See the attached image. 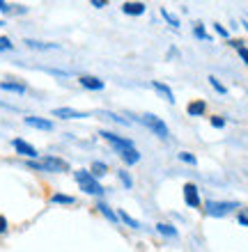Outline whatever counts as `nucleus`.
I'll return each mask as SVG.
<instances>
[{"instance_id":"nucleus-1","label":"nucleus","mask_w":248,"mask_h":252,"mask_svg":"<svg viewBox=\"0 0 248 252\" xmlns=\"http://www.w3.org/2000/svg\"><path fill=\"white\" fill-rule=\"evenodd\" d=\"M30 167L33 170H44V172H67L69 163L62 158H55V156H46L41 160H30Z\"/></svg>"},{"instance_id":"nucleus-2","label":"nucleus","mask_w":248,"mask_h":252,"mask_svg":"<svg viewBox=\"0 0 248 252\" xmlns=\"http://www.w3.org/2000/svg\"><path fill=\"white\" fill-rule=\"evenodd\" d=\"M74 177H76V181H78V186H81L87 195H101V192H104L101 184L92 177V172H87V170H78Z\"/></svg>"},{"instance_id":"nucleus-3","label":"nucleus","mask_w":248,"mask_h":252,"mask_svg":"<svg viewBox=\"0 0 248 252\" xmlns=\"http://www.w3.org/2000/svg\"><path fill=\"white\" fill-rule=\"evenodd\" d=\"M141 122H142L145 126H147V128H149L152 133H156V135H159L161 140H168V138H170V131H168L166 122L159 120V117H154V115H149V113H147V115H142Z\"/></svg>"},{"instance_id":"nucleus-4","label":"nucleus","mask_w":248,"mask_h":252,"mask_svg":"<svg viewBox=\"0 0 248 252\" xmlns=\"http://www.w3.org/2000/svg\"><path fill=\"white\" fill-rule=\"evenodd\" d=\"M237 202H207L205 204V211H207V216H214V218H221V216H228L230 211H235L237 209Z\"/></svg>"},{"instance_id":"nucleus-5","label":"nucleus","mask_w":248,"mask_h":252,"mask_svg":"<svg viewBox=\"0 0 248 252\" xmlns=\"http://www.w3.org/2000/svg\"><path fill=\"white\" fill-rule=\"evenodd\" d=\"M99 135L106 140V142H110L117 152H124V149H129V147H134V142H131V140L122 138V135H115V133H110V131H101Z\"/></svg>"},{"instance_id":"nucleus-6","label":"nucleus","mask_w":248,"mask_h":252,"mask_svg":"<svg viewBox=\"0 0 248 252\" xmlns=\"http://www.w3.org/2000/svg\"><path fill=\"white\" fill-rule=\"evenodd\" d=\"M12 147L16 149V154L26 156V158H37V156H39V154H37V149H35L30 142H26V140H21V138H14L12 140Z\"/></svg>"},{"instance_id":"nucleus-7","label":"nucleus","mask_w":248,"mask_h":252,"mask_svg":"<svg viewBox=\"0 0 248 252\" xmlns=\"http://www.w3.org/2000/svg\"><path fill=\"white\" fill-rule=\"evenodd\" d=\"M184 202H186L191 209H198V206H200V192H198L195 184H186V186H184Z\"/></svg>"},{"instance_id":"nucleus-8","label":"nucleus","mask_w":248,"mask_h":252,"mask_svg":"<svg viewBox=\"0 0 248 252\" xmlns=\"http://www.w3.org/2000/svg\"><path fill=\"white\" fill-rule=\"evenodd\" d=\"M53 117H60V120H83V117H87V113L74 110V108H55Z\"/></svg>"},{"instance_id":"nucleus-9","label":"nucleus","mask_w":248,"mask_h":252,"mask_svg":"<svg viewBox=\"0 0 248 252\" xmlns=\"http://www.w3.org/2000/svg\"><path fill=\"white\" fill-rule=\"evenodd\" d=\"M28 126H33V128H39V131H53V122L51 120H44V117H26Z\"/></svg>"},{"instance_id":"nucleus-10","label":"nucleus","mask_w":248,"mask_h":252,"mask_svg":"<svg viewBox=\"0 0 248 252\" xmlns=\"http://www.w3.org/2000/svg\"><path fill=\"white\" fill-rule=\"evenodd\" d=\"M78 83H81L85 90H92V92L104 90V80H99L97 76H81V78H78Z\"/></svg>"},{"instance_id":"nucleus-11","label":"nucleus","mask_w":248,"mask_h":252,"mask_svg":"<svg viewBox=\"0 0 248 252\" xmlns=\"http://www.w3.org/2000/svg\"><path fill=\"white\" fill-rule=\"evenodd\" d=\"M152 87H154L156 94H161L168 103H175V94H173V90H170L168 85H163V83H159V80H152Z\"/></svg>"},{"instance_id":"nucleus-12","label":"nucleus","mask_w":248,"mask_h":252,"mask_svg":"<svg viewBox=\"0 0 248 252\" xmlns=\"http://www.w3.org/2000/svg\"><path fill=\"white\" fill-rule=\"evenodd\" d=\"M122 160L127 163V165H136L138 160H141V154H138V149L136 147H129V149H124V152H120Z\"/></svg>"},{"instance_id":"nucleus-13","label":"nucleus","mask_w":248,"mask_h":252,"mask_svg":"<svg viewBox=\"0 0 248 252\" xmlns=\"http://www.w3.org/2000/svg\"><path fill=\"white\" fill-rule=\"evenodd\" d=\"M122 12L129 14V16H141V14H145V5L142 2H124Z\"/></svg>"},{"instance_id":"nucleus-14","label":"nucleus","mask_w":248,"mask_h":252,"mask_svg":"<svg viewBox=\"0 0 248 252\" xmlns=\"http://www.w3.org/2000/svg\"><path fill=\"white\" fill-rule=\"evenodd\" d=\"M205 110H207L205 101H191L186 106V113L191 115V117H200V115H205Z\"/></svg>"},{"instance_id":"nucleus-15","label":"nucleus","mask_w":248,"mask_h":252,"mask_svg":"<svg viewBox=\"0 0 248 252\" xmlns=\"http://www.w3.org/2000/svg\"><path fill=\"white\" fill-rule=\"evenodd\" d=\"M0 90H5V92H16V94H26L28 87L23 85V83H9V80H5V83H0Z\"/></svg>"},{"instance_id":"nucleus-16","label":"nucleus","mask_w":248,"mask_h":252,"mask_svg":"<svg viewBox=\"0 0 248 252\" xmlns=\"http://www.w3.org/2000/svg\"><path fill=\"white\" fill-rule=\"evenodd\" d=\"M26 46L37 48V51H53V48H58L55 44H44V41H35V39H26Z\"/></svg>"},{"instance_id":"nucleus-17","label":"nucleus","mask_w":248,"mask_h":252,"mask_svg":"<svg viewBox=\"0 0 248 252\" xmlns=\"http://www.w3.org/2000/svg\"><path fill=\"white\" fill-rule=\"evenodd\" d=\"M117 220H122V222H124V225H129L131 229H138V227H141V222L131 218L127 211H120V213H117Z\"/></svg>"},{"instance_id":"nucleus-18","label":"nucleus","mask_w":248,"mask_h":252,"mask_svg":"<svg viewBox=\"0 0 248 252\" xmlns=\"http://www.w3.org/2000/svg\"><path fill=\"white\" fill-rule=\"evenodd\" d=\"M51 202H53V204H74L76 199L69 197V195H60V192H55L53 197H51Z\"/></svg>"},{"instance_id":"nucleus-19","label":"nucleus","mask_w":248,"mask_h":252,"mask_svg":"<svg viewBox=\"0 0 248 252\" xmlns=\"http://www.w3.org/2000/svg\"><path fill=\"white\" fill-rule=\"evenodd\" d=\"M97 209H99V211H101V216H106V218L110 220V222H115V220H117V213H113V211H110V206H106V204H104V202H101V204L97 206Z\"/></svg>"},{"instance_id":"nucleus-20","label":"nucleus","mask_w":248,"mask_h":252,"mask_svg":"<svg viewBox=\"0 0 248 252\" xmlns=\"http://www.w3.org/2000/svg\"><path fill=\"white\" fill-rule=\"evenodd\" d=\"M106 163H99V160H97V163H92V177L94 179H97V177H104V174H106Z\"/></svg>"},{"instance_id":"nucleus-21","label":"nucleus","mask_w":248,"mask_h":252,"mask_svg":"<svg viewBox=\"0 0 248 252\" xmlns=\"http://www.w3.org/2000/svg\"><path fill=\"white\" fill-rule=\"evenodd\" d=\"M156 229H159V234H163V236H177V229H173V227L166 225V222H159Z\"/></svg>"},{"instance_id":"nucleus-22","label":"nucleus","mask_w":248,"mask_h":252,"mask_svg":"<svg viewBox=\"0 0 248 252\" xmlns=\"http://www.w3.org/2000/svg\"><path fill=\"white\" fill-rule=\"evenodd\" d=\"M235 48H237V53H239V58H242V60L246 62V66H248V48L244 46L242 41H235Z\"/></svg>"},{"instance_id":"nucleus-23","label":"nucleus","mask_w":248,"mask_h":252,"mask_svg":"<svg viewBox=\"0 0 248 252\" xmlns=\"http://www.w3.org/2000/svg\"><path fill=\"white\" fill-rule=\"evenodd\" d=\"M209 83H212V87H214L218 94H225V92H228V90H225V85H221V80L214 78V76H209Z\"/></svg>"},{"instance_id":"nucleus-24","label":"nucleus","mask_w":248,"mask_h":252,"mask_svg":"<svg viewBox=\"0 0 248 252\" xmlns=\"http://www.w3.org/2000/svg\"><path fill=\"white\" fill-rule=\"evenodd\" d=\"M161 14H163V19H166V21H168V23H170V26H175V28H179V21L175 19V16H173V14H170V12H168V9H161Z\"/></svg>"},{"instance_id":"nucleus-25","label":"nucleus","mask_w":248,"mask_h":252,"mask_svg":"<svg viewBox=\"0 0 248 252\" xmlns=\"http://www.w3.org/2000/svg\"><path fill=\"white\" fill-rule=\"evenodd\" d=\"M14 44L12 39H7V37H0V51H12Z\"/></svg>"},{"instance_id":"nucleus-26","label":"nucleus","mask_w":248,"mask_h":252,"mask_svg":"<svg viewBox=\"0 0 248 252\" xmlns=\"http://www.w3.org/2000/svg\"><path fill=\"white\" fill-rule=\"evenodd\" d=\"M179 160H184V163H191V165H195V156H191V154H179Z\"/></svg>"},{"instance_id":"nucleus-27","label":"nucleus","mask_w":248,"mask_h":252,"mask_svg":"<svg viewBox=\"0 0 248 252\" xmlns=\"http://www.w3.org/2000/svg\"><path fill=\"white\" fill-rule=\"evenodd\" d=\"M193 32H195V37H200V39H209L207 32H205V28H202V26H195Z\"/></svg>"},{"instance_id":"nucleus-28","label":"nucleus","mask_w":248,"mask_h":252,"mask_svg":"<svg viewBox=\"0 0 248 252\" xmlns=\"http://www.w3.org/2000/svg\"><path fill=\"white\" fill-rule=\"evenodd\" d=\"M120 181H122V184H124L127 188H131V177H129L127 172H120Z\"/></svg>"},{"instance_id":"nucleus-29","label":"nucleus","mask_w":248,"mask_h":252,"mask_svg":"<svg viewBox=\"0 0 248 252\" xmlns=\"http://www.w3.org/2000/svg\"><path fill=\"white\" fill-rule=\"evenodd\" d=\"M212 126H216V128H223V126H225V120H223V117H212Z\"/></svg>"},{"instance_id":"nucleus-30","label":"nucleus","mask_w":248,"mask_h":252,"mask_svg":"<svg viewBox=\"0 0 248 252\" xmlns=\"http://www.w3.org/2000/svg\"><path fill=\"white\" fill-rule=\"evenodd\" d=\"M5 232H7V218L0 216V234H5Z\"/></svg>"},{"instance_id":"nucleus-31","label":"nucleus","mask_w":248,"mask_h":252,"mask_svg":"<svg viewBox=\"0 0 248 252\" xmlns=\"http://www.w3.org/2000/svg\"><path fill=\"white\" fill-rule=\"evenodd\" d=\"M0 12H12V7H9V5H7V2H2V0H0Z\"/></svg>"},{"instance_id":"nucleus-32","label":"nucleus","mask_w":248,"mask_h":252,"mask_svg":"<svg viewBox=\"0 0 248 252\" xmlns=\"http://www.w3.org/2000/svg\"><path fill=\"white\" fill-rule=\"evenodd\" d=\"M216 32L221 34V37H228V30H225L223 26H216Z\"/></svg>"},{"instance_id":"nucleus-33","label":"nucleus","mask_w":248,"mask_h":252,"mask_svg":"<svg viewBox=\"0 0 248 252\" xmlns=\"http://www.w3.org/2000/svg\"><path fill=\"white\" fill-rule=\"evenodd\" d=\"M92 7H99L101 9V7H106V2H101V0H92Z\"/></svg>"},{"instance_id":"nucleus-34","label":"nucleus","mask_w":248,"mask_h":252,"mask_svg":"<svg viewBox=\"0 0 248 252\" xmlns=\"http://www.w3.org/2000/svg\"><path fill=\"white\" fill-rule=\"evenodd\" d=\"M239 222H242V225H246V227H248V218H246V216H239Z\"/></svg>"},{"instance_id":"nucleus-35","label":"nucleus","mask_w":248,"mask_h":252,"mask_svg":"<svg viewBox=\"0 0 248 252\" xmlns=\"http://www.w3.org/2000/svg\"><path fill=\"white\" fill-rule=\"evenodd\" d=\"M2 26H5V23H2V21H0V28H2Z\"/></svg>"},{"instance_id":"nucleus-36","label":"nucleus","mask_w":248,"mask_h":252,"mask_svg":"<svg viewBox=\"0 0 248 252\" xmlns=\"http://www.w3.org/2000/svg\"><path fill=\"white\" fill-rule=\"evenodd\" d=\"M244 26H246V30H248V23H244Z\"/></svg>"}]
</instances>
